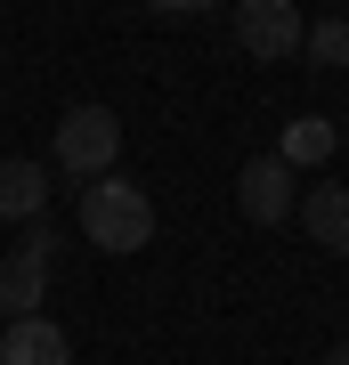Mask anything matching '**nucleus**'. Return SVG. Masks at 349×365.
Here are the masks:
<instances>
[{
	"instance_id": "nucleus-1",
	"label": "nucleus",
	"mask_w": 349,
	"mask_h": 365,
	"mask_svg": "<svg viewBox=\"0 0 349 365\" xmlns=\"http://www.w3.org/2000/svg\"><path fill=\"white\" fill-rule=\"evenodd\" d=\"M81 235H90L98 252H146L155 244V203H146V187H130L122 170H98V179L81 187Z\"/></svg>"
},
{
	"instance_id": "nucleus-2",
	"label": "nucleus",
	"mask_w": 349,
	"mask_h": 365,
	"mask_svg": "<svg viewBox=\"0 0 349 365\" xmlns=\"http://www.w3.org/2000/svg\"><path fill=\"white\" fill-rule=\"evenodd\" d=\"M57 170H74V179H98V170H114L122 155V122H114V106H74V114L57 122Z\"/></svg>"
},
{
	"instance_id": "nucleus-3",
	"label": "nucleus",
	"mask_w": 349,
	"mask_h": 365,
	"mask_svg": "<svg viewBox=\"0 0 349 365\" xmlns=\"http://www.w3.org/2000/svg\"><path fill=\"white\" fill-rule=\"evenodd\" d=\"M293 203H300V187H293V163L285 155H252L244 170H236V211H244L252 227L293 220Z\"/></svg>"
},
{
	"instance_id": "nucleus-4",
	"label": "nucleus",
	"mask_w": 349,
	"mask_h": 365,
	"mask_svg": "<svg viewBox=\"0 0 349 365\" xmlns=\"http://www.w3.org/2000/svg\"><path fill=\"white\" fill-rule=\"evenodd\" d=\"M236 41H244V57H260V66L300 57V9L293 0H236Z\"/></svg>"
},
{
	"instance_id": "nucleus-5",
	"label": "nucleus",
	"mask_w": 349,
	"mask_h": 365,
	"mask_svg": "<svg viewBox=\"0 0 349 365\" xmlns=\"http://www.w3.org/2000/svg\"><path fill=\"white\" fill-rule=\"evenodd\" d=\"M0 365H74V341L49 317H9L0 325Z\"/></svg>"
},
{
	"instance_id": "nucleus-6",
	"label": "nucleus",
	"mask_w": 349,
	"mask_h": 365,
	"mask_svg": "<svg viewBox=\"0 0 349 365\" xmlns=\"http://www.w3.org/2000/svg\"><path fill=\"white\" fill-rule=\"evenodd\" d=\"M300 227H309L317 252H333V260H349V187H300Z\"/></svg>"
},
{
	"instance_id": "nucleus-7",
	"label": "nucleus",
	"mask_w": 349,
	"mask_h": 365,
	"mask_svg": "<svg viewBox=\"0 0 349 365\" xmlns=\"http://www.w3.org/2000/svg\"><path fill=\"white\" fill-rule=\"evenodd\" d=\"M41 292H49V252L16 244L0 260V317H41Z\"/></svg>"
},
{
	"instance_id": "nucleus-8",
	"label": "nucleus",
	"mask_w": 349,
	"mask_h": 365,
	"mask_svg": "<svg viewBox=\"0 0 349 365\" xmlns=\"http://www.w3.org/2000/svg\"><path fill=\"white\" fill-rule=\"evenodd\" d=\"M49 211V163L9 155L0 163V220H41Z\"/></svg>"
},
{
	"instance_id": "nucleus-9",
	"label": "nucleus",
	"mask_w": 349,
	"mask_h": 365,
	"mask_svg": "<svg viewBox=\"0 0 349 365\" xmlns=\"http://www.w3.org/2000/svg\"><path fill=\"white\" fill-rule=\"evenodd\" d=\"M300 49H309L317 73H349V16H317V25H300Z\"/></svg>"
},
{
	"instance_id": "nucleus-10",
	"label": "nucleus",
	"mask_w": 349,
	"mask_h": 365,
	"mask_svg": "<svg viewBox=\"0 0 349 365\" xmlns=\"http://www.w3.org/2000/svg\"><path fill=\"white\" fill-rule=\"evenodd\" d=\"M333 146H341L333 122H325V114H300L293 130H285V146H276V155H285V163H333Z\"/></svg>"
},
{
	"instance_id": "nucleus-11",
	"label": "nucleus",
	"mask_w": 349,
	"mask_h": 365,
	"mask_svg": "<svg viewBox=\"0 0 349 365\" xmlns=\"http://www.w3.org/2000/svg\"><path fill=\"white\" fill-rule=\"evenodd\" d=\"M155 9H179V16H187V9H211V0H155Z\"/></svg>"
},
{
	"instance_id": "nucleus-12",
	"label": "nucleus",
	"mask_w": 349,
	"mask_h": 365,
	"mask_svg": "<svg viewBox=\"0 0 349 365\" xmlns=\"http://www.w3.org/2000/svg\"><path fill=\"white\" fill-rule=\"evenodd\" d=\"M325 365H349V341H333V349H325Z\"/></svg>"
}]
</instances>
